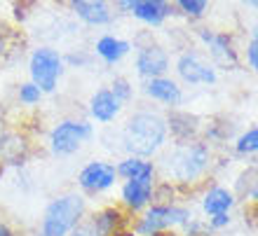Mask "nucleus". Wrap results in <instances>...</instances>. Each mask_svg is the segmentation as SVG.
Listing matches in <instances>:
<instances>
[{"instance_id": "1", "label": "nucleus", "mask_w": 258, "mask_h": 236, "mask_svg": "<svg viewBox=\"0 0 258 236\" xmlns=\"http://www.w3.org/2000/svg\"><path fill=\"white\" fill-rule=\"evenodd\" d=\"M169 124L167 117L153 110H134L120 129V150L124 157L150 159L167 145Z\"/></svg>"}, {"instance_id": "2", "label": "nucleus", "mask_w": 258, "mask_h": 236, "mask_svg": "<svg viewBox=\"0 0 258 236\" xmlns=\"http://www.w3.org/2000/svg\"><path fill=\"white\" fill-rule=\"evenodd\" d=\"M160 169L167 182H181V185L200 182L211 169V148L197 138L181 141L162 155Z\"/></svg>"}, {"instance_id": "3", "label": "nucleus", "mask_w": 258, "mask_h": 236, "mask_svg": "<svg viewBox=\"0 0 258 236\" xmlns=\"http://www.w3.org/2000/svg\"><path fill=\"white\" fill-rule=\"evenodd\" d=\"M87 217V196L78 189L54 196L45 206L35 236H71V231Z\"/></svg>"}, {"instance_id": "4", "label": "nucleus", "mask_w": 258, "mask_h": 236, "mask_svg": "<svg viewBox=\"0 0 258 236\" xmlns=\"http://www.w3.org/2000/svg\"><path fill=\"white\" fill-rule=\"evenodd\" d=\"M192 217V210L188 206L178 203H150L148 208L139 213L136 222L132 224L134 236H160L167 229H181Z\"/></svg>"}, {"instance_id": "5", "label": "nucleus", "mask_w": 258, "mask_h": 236, "mask_svg": "<svg viewBox=\"0 0 258 236\" xmlns=\"http://www.w3.org/2000/svg\"><path fill=\"white\" fill-rule=\"evenodd\" d=\"M94 138V124L89 120L66 117L59 120L47 134V150L52 157H73Z\"/></svg>"}, {"instance_id": "6", "label": "nucleus", "mask_w": 258, "mask_h": 236, "mask_svg": "<svg viewBox=\"0 0 258 236\" xmlns=\"http://www.w3.org/2000/svg\"><path fill=\"white\" fill-rule=\"evenodd\" d=\"M63 73H66V61L59 49L40 45L28 56V77L42 94H54L59 89Z\"/></svg>"}, {"instance_id": "7", "label": "nucleus", "mask_w": 258, "mask_h": 236, "mask_svg": "<svg viewBox=\"0 0 258 236\" xmlns=\"http://www.w3.org/2000/svg\"><path fill=\"white\" fill-rule=\"evenodd\" d=\"M117 171L113 162L106 159H89L80 171H78V192L85 196H101L108 194L110 189L117 185Z\"/></svg>"}, {"instance_id": "8", "label": "nucleus", "mask_w": 258, "mask_h": 236, "mask_svg": "<svg viewBox=\"0 0 258 236\" xmlns=\"http://www.w3.org/2000/svg\"><path fill=\"white\" fill-rule=\"evenodd\" d=\"M174 70H176V77L185 84H216L218 82V70L211 61L204 59L197 49H185L176 56L174 61Z\"/></svg>"}, {"instance_id": "9", "label": "nucleus", "mask_w": 258, "mask_h": 236, "mask_svg": "<svg viewBox=\"0 0 258 236\" xmlns=\"http://www.w3.org/2000/svg\"><path fill=\"white\" fill-rule=\"evenodd\" d=\"M120 224H122V208L120 206H103L89 213L82 220L71 236H120Z\"/></svg>"}, {"instance_id": "10", "label": "nucleus", "mask_w": 258, "mask_h": 236, "mask_svg": "<svg viewBox=\"0 0 258 236\" xmlns=\"http://www.w3.org/2000/svg\"><path fill=\"white\" fill-rule=\"evenodd\" d=\"M169 68H171V56L162 45L148 42V45H143V47L136 49L134 70L143 82L155 80V77H164V75L169 73Z\"/></svg>"}, {"instance_id": "11", "label": "nucleus", "mask_w": 258, "mask_h": 236, "mask_svg": "<svg viewBox=\"0 0 258 236\" xmlns=\"http://www.w3.org/2000/svg\"><path fill=\"white\" fill-rule=\"evenodd\" d=\"M197 40L204 45L207 54L211 56V63L214 66H223V68H235L239 66V54L235 45H232V38L228 33H221V31H211V28H200L197 31Z\"/></svg>"}, {"instance_id": "12", "label": "nucleus", "mask_w": 258, "mask_h": 236, "mask_svg": "<svg viewBox=\"0 0 258 236\" xmlns=\"http://www.w3.org/2000/svg\"><path fill=\"white\" fill-rule=\"evenodd\" d=\"M176 12L171 3L167 0H129L127 14L134 17L136 21H141L148 28H160L164 26V21Z\"/></svg>"}, {"instance_id": "13", "label": "nucleus", "mask_w": 258, "mask_h": 236, "mask_svg": "<svg viewBox=\"0 0 258 236\" xmlns=\"http://www.w3.org/2000/svg\"><path fill=\"white\" fill-rule=\"evenodd\" d=\"M122 103L115 98V94L110 91L108 87H99L96 91H92L87 101V112H89V120L96 122V124H103L108 127L117 117L122 115Z\"/></svg>"}, {"instance_id": "14", "label": "nucleus", "mask_w": 258, "mask_h": 236, "mask_svg": "<svg viewBox=\"0 0 258 236\" xmlns=\"http://www.w3.org/2000/svg\"><path fill=\"white\" fill-rule=\"evenodd\" d=\"M141 91L146 98L160 103V105H164V108H169V110L178 108L183 103V87L174 77H169V75L141 82Z\"/></svg>"}, {"instance_id": "15", "label": "nucleus", "mask_w": 258, "mask_h": 236, "mask_svg": "<svg viewBox=\"0 0 258 236\" xmlns=\"http://www.w3.org/2000/svg\"><path fill=\"white\" fill-rule=\"evenodd\" d=\"M68 7L75 19H80L89 28L110 26L115 19V12L110 10L106 0H73V3H68Z\"/></svg>"}, {"instance_id": "16", "label": "nucleus", "mask_w": 258, "mask_h": 236, "mask_svg": "<svg viewBox=\"0 0 258 236\" xmlns=\"http://www.w3.org/2000/svg\"><path fill=\"white\" fill-rule=\"evenodd\" d=\"M155 182L127 180L120 185V208L127 213H143L150 203H155Z\"/></svg>"}, {"instance_id": "17", "label": "nucleus", "mask_w": 258, "mask_h": 236, "mask_svg": "<svg viewBox=\"0 0 258 236\" xmlns=\"http://www.w3.org/2000/svg\"><path fill=\"white\" fill-rule=\"evenodd\" d=\"M92 54H94V59L103 61L106 66H117L124 56L132 54V42L113 33H103L94 40Z\"/></svg>"}, {"instance_id": "18", "label": "nucleus", "mask_w": 258, "mask_h": 236, "mask_svg": "<svg viewBox=\"0 0 258 236\" xmlns=\"http://www.w3.org/2000/svg\"><path fill=\"white\" fill-rule=\"evenodd\" d=\"M117 178L122 182L127 180H141V182H155L157 166L150 159H141V157H122L115 164Z\"/></svg>"}, {"instance_id": "19", "label": "nucleus", "mask_w": 258, "mask_h": 236, "mask_svg": "<svg viewBox=\"0 0 258 236\" xmlns=\"http://www.w3.org/2000/svg\"><path fill=\"white\" fill-rule=\"evenodd\" d=\"M235 206H237V196H235L232 189L223 187V185H214V187H209L202 196V213L207 217L221 215V213H230Z\"/></svg>"}, {"instance_id": "20", "label": "nucleus", "mask_w": 258, "mask_h": 236, "mask_svg": "<svg viewBox=\"0 0 258 236\" xmlns=\"http://www.w3.org/2000/svg\"><path fill=\"white\" fill-rule=\"evenodd\" d=\"M26 152V141L17 134H0V164H19Z\"/></svg>"}, {"instance_id": "21", "label": "nucleus", "mask_w": 258, "mask_h": 236, "mask_svg": "<svg viewBox=\"0 0 258 236\" xmlns=\"http://www.w3.org/2000/svg\"><path fill=\"white\" fill-rule=\"evenodd\" d=\"M235 155L239 157H258V127L246 129L244 134H239L235 138Z\"/></svg>"}, {"instance_id": "22", "label": "nucleus", "mask_w": 258, "mask_h": 236, "mask_svg": "<svg viewBox=\"0 0 258 236\" xmlns=\"http://www.w3.org/2000/svg\"><path fill=\"white\" fill-rule=\"evenodd\" d=\"M174 10H178L188 19H204L209 12V3L207 0H178L174 3Z\"/></svg>"}, {"instance_id": "23", "label": "nucleus", "mask_w": 258, "mask_h": 236, "mask_svg": "<svg viewBox=\"0 0 258 236\" xmlns=\"http://www.w3.org/2000/svg\"><path fill=\"white\" fill-rule=\"evenodd\" d=\"M42 91L38 87H35L33 82H21L19 87H17V101L21 103V105H26V108H33V105H38V103L42 101Z\"/></svg>"}, {"instance_id": "24", "label": "nucleus", "mask_w": 258, "mask_h": 236, "mask_svg": "<svg viewBox=\"0 0 258 236\" xmlns=\"http://www.w3.org/2000/svg\"><path fill=\"white\" fill-rule=\"evenodd\" d=\"M110 91L115 94V98L120 103H129L132 98H134V84H132V80L129 77H124V75H117V77H113V82H110Z\"/></svg>"}, {"instance_id": "25", "label": "nucleus", "mask_w": 258, "mask_h": 236, "mask_svg": "<svg viewBox=\"0 0 258 236\" xmlns=\"http://www.w3.org/2000/svg\"><path fill=\"white\" fill-rule=\"evenodd\" d=\"M92 59H94V54H87L82 49L71 52V54H63V61H66L68 68H89L92 66Z\"/></svg>"}, {"instance_id": "26", "label": "nucleus", "mask_w": 258, "mask_h": 236, "mask_svg": "<svg viewBox=\"0 0 258 236\" xmlns=\"http://www.w3.org/2000/svg\"><path fill=\"white\" fill-rule=\"evenodd\" d=\"M246 178H249V182H246V187L239 192V196H244L249 201L258 203V169L246 171Z\"/></svg>"}, {"instance_id": "27", "label": "nucleus", "mask_w": 258, "mask_h": 236, "mask_svg": "<svg viewBox=\"0 0 258 236\" xmlns=\"http://www.w3.org/2000/svg\"><path fill=\"white\" fill-rule=\"evenodd\" d=\"M181 231H183V236H207L209 227H207V222H202V220H197V217L192 215L190 220L181 227Z\"/></svg>"}, {"instance_id": "28", "label": "nucleus", "mask_w": 258, "mask_h": 236, "mask_svg": "<svg viewBox=\"0 0 258 236\" xmlns=\"http://www.w3.org/2000/svg\"><path fill=\"white\" fill-rule=\"evenodd\" d=\"M230 222H232V215H230V213H221V215L207 217V227H209V231L225 229V227H230Z\"/></svg>"}, {"instance_id": "29", "label": "nucleus", "mask_w": 258, "mask_h": 236, "mask_svg": "<svg viewBox=\"0 0 258 236\" xmlns=\"http://www.w3.org/2000/svg\"><path fill=\"white\" fill-rule=\"evenodd\" d=\"M244 59H246V63H249V68L258 75V42L256 40H249V45H246V49H244Z\"/></svg>"}, {"instance_id": "30", "label": "nucleus", "mask_w": 258, "mask_h": 236, "mask_svg": "<svg viewBox=\"0 0 258 236\" xmlns=\"http://www.w3.org/2000/svg\"><path fill=\"white\" fill-rule=\"evenodd\" d=\"M0 236H17V231H14L5 220H0Z\"/></svg>"}, {"instance_id": "31", "label": "nucleus", "mask_w": 258, "mask_h": 236, "mask_svg": "<svg viewBox=\"0 0 258 236\" xmlns=\"http://www.w3.org/2000/svg\"><path fill=\"white\" fill-rule=\"evenodd\" d=\"M5 52H7V38H5V33L0 31V56H5Z\"/></svg>"}, {"instance_id": "32", "label": "nucleus", "mask_w": 258, "mask_h": 236, "mask_svg": "<svg viewBox=\"0 0 258 236\" xmlns=\"http://www.w3.org/2000/svg\"><path fill=\"white\" fill-rule=\"evenodd\" d=\"M249 33H251V40H256V42H258V24H253Z\"/></svg>"}, {"instance_id": "33", "label": "nucleus", "mask_w": 258, "mask_h": 236, "mask_svg": "<svg viewBox=\"0 0 258 236\" xmlns=\"http://www.w3.org/2000/svg\"><path fill=\"white\" fill-rule=\"evenodd\" d=\"M249 7H256V10H258V3H256V0H253V3H249Z\"/></svg>"}]
</instances>
